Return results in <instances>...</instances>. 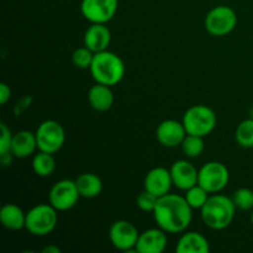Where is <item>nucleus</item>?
<instances>
[{"label": "nucleus", "instance_id": "1", "mask_svg": "<svg viewBox=\"0 0 253 253\" xmlns=\"http://www.w3.org/2000/svg\"><path fill=\"white\" fill-rule=\"evenodd\" d=\"M192 210L184 197L168 193L158 198L153 217L160 229L170 234H178L187 230L192 222Z\"/></svg>", "mask_w": 253, "mask_h": 253}, {"label": "nucleus", "instance_id": "2", "mask_svg": "<svg viewBox=\"0 0 253 253\" xmlns=\"http://www.w3.org/2000/svg\"><path fill=\"white\" fill-rule=\"evenodd\" d=\"M89 69L96 83L109 86L120 83L125 76V64L123 59L108 49L94 53L93 62Z\"/></svg>", "mask_w": 253, "mask_h": 253}, {"label": "nucleus", "instance_id": "3", "mask_svg": "<svg viewBox=\"0 0 253 253\" xmlns=\"http://www.w3.org/2000/svg\"><path fill=\"white\" fill-rule=\"evenodd\" d=\"M237 208L231 198L221 194L210 195L202 208V219L211 230H224L232 222Z\"/></svg>", "mask_w": 253, "mask_h": 253}, {"label": "nucleus", "instance_id": "4", "mask_svg": "<svg viewBox=\"0 0 253 253\" xmlns=\"http://www.w3.org/2000/svg\"><path fill=\"white\" fill-rule=\"evenodd\" d=\"M216 114L207 105H194L185 111L183 116V125L187 133L205 137L212 132L216 126Z\"/></svg>", "mask_w": 253, "mask_h": 253}, {"label": "nucleus", "instance_id": "5", "mask_svg": "<svg viewBox=\"0 0 253 253\" xmlns=\"http://www.w3.org/2000/svg\"><path fill=\"white\" fill-rule=\"evenodd\" d=\"M58 210L51 204H39L26 212L25 229L35 236H46L51 234L58 221Z\"/></svg>", "mask_w": 253, "mask_h": 253}, {"label": "nucleus", "instance_id": "6", "mask_svg": "<svg viewBox=\"0 0 253 253\" xmlns=\"http://www.w3.org/2000/svg\"><path fill=\"white\" fill-rule=\"evenodd\" d=\"M205 29L212 36L221 37L234 31L237 25V15L234 9L226 5L214 7L205 16Z\"/></svg>", "mask_w": 253, "mask_h": 253}, {"label": "nucleus", "instance_id": "7", "mask_svg": "<svg viewBox=\"0 0 253 253\" xmlns=\"http://www.w3.org/2000/svg\"><path fill=\"white\" fill-rule=\"evenodd\" d=\"M37 148L48 153H56L63 147L66 141L64 128L58 121L46 120L36 130Z\"/></svg>", "mask_w": 253, "mask_h": 253}, {"label": "nucleus", "instance_id": "8", "mask_svg": "<svg viewBox=\"0 0 253 253\" xmlns=\"http://www.w3.org/2000/svg\"><path fill=\"white\" fill-rule=\"evenodd\" d=\"M230 179V173L226 166L221 162L211 161L199 169L198 184L202 185L210 194H215L224 189Z\"/></svg>", "mask_w": 253, "mask_h": 253}, {"label": "nucleus", "instance_id": "9", "mask_svg": "<svg viewBox=\"0 0 253 253\" xmlns=\"http://www.w3.org/2000/svg\"><path fill=\"white\" fill-rule=\"evenodd\" d=\"M81 194L76 180L62 179L57 182L49 190V204L58 211H66L76 207Z\"/></svg>", "mask_w": 253, "mask_h": 253}, {"label": "nucleus", "instance_id": "10", "mask_svg": "<svg viewBox=\"0 0 253 253\" xmlns=\"http://www.w3.org/2000/svg\"><path fill=\"white\" fill-rule=\"evenodd\" d=\"M119 0H82L81 11L91 24H106L115 16Z\"/></svg>", "mask_w": 253, "mask_h": 253}, {"label": "nucleus", "instance_id": "11", "mask_svg": "<svg viewBox=\"0 0 253 253\" xmlns=\"http://www.w3.org/2000/svg\"><path fill=\"white\" fill-rule=\"evenodd\" d=\"M140 234L132 222L127 220H118L111 225L109 230V237L115 249L120 251L135 250Z\"/></svg>", "mask_w": 253, "mask_h": 253}, {"label": "nucleus", "instance_id": "12", "mask_svg": "<svg viewBox=\"0 0 253 253\" xmlns=\"http://www.w3.org/2000/svg\"><path fill=\"white\" fill-rule=\"evenodd\" d=\"M185 136H187V130H185L184 125L177 120L162 121L156 131V137H157L158 142L165 147L169 148L182 145Z\"/></svg>", "mask_w": 253, "mask_h": 253}, {"label": "nucleus", "instance_id": "13", "mask_svg": "<svg viewBox=\"0 0 253 253\" xmlns=\"http://www.w3.org/2000/svg\"><path fill=\"white\" fill-rule=\"evenodd\" d=\"M170 175H172L173 185L180 190H188L189 188L198 184L199 170L190 162L185 160H179L174 162L170 167Z\"/></svg>", "mask_w": 253, "mask_h": 253}, {"label": "nucleus", "instance_id": "14", "mask_svg": "<svg viewBox=\"0 0 253 253\" xmlns=\"http://www.w3.org/2000/svg\"><path fill=\"white\" fill-rule=\"evenodd\" d=\"M145 189L155 194L156 197H163L168 194L173 185L170 170L163 167H156L151 169L145 177Z\"/></svg>", "mask_w": 253, "mask_h": 253}, {"label": "nucleus", "instance_id": "15", "mask_svg": "<svg viewBox=\"0 0 253 253\" xmlns=\"http://www.w3.org/2000/svg\"><path fill=\"white\" fill-rule=\"evenodd\" d=\"M168 244L167 235L162 229H150L140 234L135 251L140 253H162Z\"/></svg>", "mask_w": 253, "mask_h": 253}, {"label": "nucleus", "instance_id": "16", "mask_svg": "<svg viewBox=\"0 0 253 253\" xmlns=\"http://www.w3.org/2000/svg\"><path fill=\"white\" fill-rule=\"evenodd\" d=\"M111 42V32L105 24H91L84 34V46L98 53L108 49Z\"/></svg>", "mask_w": 253, "mask_h": 253}, {"label": "nucleus", "instance_id": "17", "mask_svg": "<svg viewBox=\"0 0 253 253\" xmlns=\"http://www.w3.org/2000/svg\"><path fill=\"white\" fill-rule=\"evenodd\" d=\"M37 148L36 133H32L31 131L22 130L15 133L12 136L11 148L10 152L16 158H26L31 156Z\"/></svg>", "mask_w": 253, "mask_h": 253}, {"label": "nucleus", "instance_id": "18", "mask_svg": "<svg viewBox=\"0 0 253 253\" xmlns=\"http://www.w3.org/2000/svg\"><path fill=\"white\" fill-rule=\"evenodd\" d=\"M209 251L210 246L207 237L195 231L183 234L175 247L177 253H208Z\"/></svg>", "mask_w": 253, "mask_h": 253}, {"label": "nucleus", "instance_id": "19", "mask_svg": "<svg viewBox=\"0 0 253 253\" xmlns=\"http://www.w3.org/2000/svg\"><path fill=\"white\" fill-rule=\"evenodd\" d=\"M88 101L96 111L110 110L114 104V94L110 86L96 83L88 91Z\"/></svg>", "mask_w": 253, "mask_h": 253}, {"label": "nucleus", "instance_id": "20", "mask_svg": "<svg viewBox=\"0 0 253 253\" xmlns=\"http://www.w3.org/2000/svg\"><path fill=\"white\" fill-rule=\"evenodd\" d=\"M0 221L6 229L17 231L25 227L26 214L16 204H5L0 210Z\"/></svg>", "mask_w": 253, "mask_h": 253}, {"label": "nucleus", "instance_id": "21", "mask_svg": "<svg viewBox=\"0 0 253 253\" xmlns=\"http://www.w3.org/2000/svg\"><path fill=\"white\" fill-rule=\"evenodd\" d=\"M77 188L81 197L86 199H93L100 195L103 190V182L100 178L94 173H83L76 179Z\"/></svg>", "mask_w": 253, "mask_h": 253}, {"label": "nucleus", "instance_id": "22", "mask_svg": "<svg viewBox=\"0 0 253 253\" xmlns=\"http://www.w3.org/2000/svg\"><path fill=\"white\" fill-rule=\"evenodd\" d=\"M32 169L39 177H48L56 169V161L52 153L40 151L32 160Z\"/></svg>", "mask_w": 253, "mask_h": 253}, {"label": "nucleus", "instance_id": "23", "mask_svg": "<svg viewBox=\"0 0 253 253\" xmlns=\"http://www.w3.org/2000/svg\"><path fill=\"white\" fill-rule=\"evenodd\" d=\"M235 138L241 147H253V119H247L240 123L235 132Z\"/></svg>", "mask_w": 253, "mask_h": 253}, {"label": "nucleus", "instance_id": "24", "mask_svg": "<svg viewBox=\"0 0 253 253\" xmlns=\"http://www.w3.org/2000/svg\"><path fill=\"white\" fill-rule=\"evenodd\" d=\"M180 146H182L183 153L190 158L199 157L204 152V140H203L202 136L187 133Z\"/></svg>", "mask_w": 253, "mask_h": 253}, {"label": "nucleus", "instance_id": "25", "mask_svg": "<svg viewBox=\"0 0 253 253\" xmlns=\"http://www.w3.org/2000/svg\"><path fill=\"white\" fill-rule=\"evenodd\" d=\"M209 194L210 193L205 190L202 185L197 184L194 187L189 188L188 190H185L184 198L188 202V204L192 207V209H202L205 203H207V200L209 199Z\"/></svg>", "mask_w": 253, "mask_h": 253}, {"label": "nucleus", "instance_id": "26", "mask_svg": "<svg viewBox=\"0 0 253 253\" xmlns=\"http://www.w3.org/2000/svg\"><path fill=\"white\" fill-rule=\"evenodd\" d=\"M235 207L240 210L253 209V190L250 188H240L232 195Z\"/></svg>", "mask_w": 253, "mask_h": 253}, {"label": "nucleus", "instance_id": "27", "mask_svg": "<svg viewBox=\"0 0 253 253\" xmlns=\"http://www.w3.org/2000/svg\"><path fill=\"white\" fill-rule=\"evenodd\" d=\"M94 58V52H91L88 47H79L72 54V61L73 64L79 69L90 68L91 62Z\"/></svg>", "mask_w": 253, "mask_h": 253}, {"label": "nucleus", "instance_id": "28", "mask_svg": "<svg viewBox=\"0 0 253 253\" xmlns=\"http://www.w3.org/2000/svg\"><path fill=\"white\" fill-rule=\"evenodd\" d=\"M157 200L158 197H156L155 194H152V193H150L148 190L145 189L142 193L138 194L137 199H136V204H137V207L140 208L142 211L153 212L156 204H157Z\"/></svg>", "mask_w": 253, "mask_h": 253}, {"label": "nucleus", "instance_id": "29", "mask_svg": "<svg viewBox=\"0 0 253 253\" xmlns=\"http://www.w3.org/2000/svg\"><path fill=\"white\" fill-rule=\"evenodd\" d=\"M0 128H1V138H0V156H1L10 152L12 136L14 135H12L10 128L6 126V124H0Z\"/></svg>", "mask_w": 253, "mask_h": 253}, {"label": "nucleus", "instance_id": "30", "mask_svg": "<svg viewBox=\"0 0 253 253\" xmlns=\"http://www.w3.org/2000/svg\"><path fill=\"white\" fill-rule=\"evenodd\" d=\"M11 96V89L6 83L0 84V103L4 105Z\"/></svg>", "mask_w": 253, "mask_h": 253}, {"label": "nucleus", "instance_id": "31", "mask_svg": "<svg viewBox=\"0 0 253 253\" xmlns=\"http://www.w3.org/2000/svg\"><path fill=\"white\" fill-rule=\"evenodd\" d=\"M43 253H61V250L56 246H47L43 249Z\"/></svg>", "mask_w": 253, "mask_h": 253}, {"label": "nucleus", "instance_id": "32", "mask_svg": "<svg viewBox=\"0 0 253 253\" xmlns=\"http://www.w3.org/2000/svg\"><path fill=\"white\" fill-rule=\"evenodd\" d=\"M251 222H252V225H253V211H252V215H251Z\"/></svg>", "mask_w": 253, "mask_h": 253}]
</instances>
